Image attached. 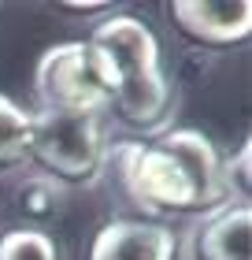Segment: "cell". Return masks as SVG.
Listing matches in <instances>:
<instances>
[{"label": "cell", "instance_id": "obj_1", "mask_svg": "<svg viewBox=\"0 0 252 260\" xmlns=\"http://www.w3.org/2000/svg\"><path fill=\"white\" fill-rule=\"evenodd\" d=\"M119 186L152 223L163 216H208L226 205L223 160L200 130H163L145 141L107 145Z\"/></svg>", "mask_w": 252, "mask_h": 260}, {"label": "cell", "instance_id": "obj_2", "mask_svg": "<svg viewBox=\"0 0 252 260\" xmlns=\"http://www.w3.org/2000/svg\"><path fill=\"white\" fill-rule=\"evenodd\" d=\"M93 45H100L115 71L112 108L126 126L141 134H156L171 115V82L160 63V41L137 15H112L93 30Z\"/></svg>", "mask_w": 252, "mask_h": 260}, {"label": "cell", "instance_id": "obj_3", "mask_svg": "<svg viewBox=\"0 0 252 260\" xmlns=\"http://www.w3.org/2000/svg\"><path fill=\"white\" fill-rule=\"evenodd\" d=\"M33 93L41 112L59 115H100L112 108L115 97V71L93 41H63L52 45L38 60Z\"/></svg>", "mask_w": 252, "mask_h": 260}, {"label": "cell", "instance_id": "obj_4", "mask_svg": "<svg viewBox=\"0 0 252 260\" xmlns=\"http://www.w3.org/2000/svg\"><path fill=\"white\" fill-rule=\"evenodd\" d=\"M26 156L49 175V182L89 186L107 164V134L100 115L33 112Z\"/></svg>", "mask_w": 252, "mask_h": 260}, {"label": "cell", "instance_id": "obj_5", "mask_svg": "<svg viewBox=\"0 0 252 260\" xmlns=\"http://www.w3.org/2000/svg\"><path fill=\"white\" fill-rule=\"evenodd\" d=\"M174 26L193 38L197 45L226 49L241 45L252 34V4L248 0H174L171 4Z\"/></svg>", "mask_w": 252, "mask_h": 260}, {"label": "cell", "instance_id": "obj_6", "mask_svg": "<svg viewBox=\"0 0 252 260\" xmlns=\"http://www.w3.org/2000/svg\"><path fill=\"white\" fill-rule=\"evenodd\" d=\"M178 242L167 223L152 219H115L97 231L89 260H174Z\"/></svg>", "mask_w": 252, "mask_h": 260}, {"label": "cell", "instance_id": "obj_7", "mask_svg": "<svg viewBox=\"0 0 252 260\" xmlns=\"http://www.w3.org/2000/svg\"><path fill=\"white\" fill-rule=\"evenodd\" d=\"M252 208L248 201H226L208 212L193 234V260H248L252 249Z\"/></svg>", "mask_w": 252, "mask_h": 260}, {"label": "cell", "instance_id": "obj_8", "mask_svg": "<svg viewBox=\"0 0 252 260\" xmlns=\"http://www.w3.org/2000/svg\"><path fill=\"white\" fill-rule=\"evenodd\" d=\"M30 123H33V112L15 104L8 93H0V168H11L26 156Z\"/></svg>", "mask_w": 252, "mask_h": 260}, {"label": "cell", "instance_id": "obj_9", "mask_svg": "<svg viewBox=\"0 0 252 260\" xmlns=\"http://www.w3.org/2000/svg\"><path fill=\"white\" fill-rule=\"evenodd\" d=\"M0 260H59V249L38 227H11L0 234Z\"/></svg>", "mask_w": 252, "mask_h": 260}, {"label": "cell", "instance_id": "obj_10", "mask_svg": "<svg viewBox=\"0 0 252 260\" xmlns=\"http://www.w3.org/2000/svg\"><path fill=\"white\" fill-rule=\"evenodd\" d=\"M248 175H252V141L245 138L241 149H237V160L223 164V186H226V193H237L241 201H248V186H252Z\"/></svg>", "mask_w": 252, "mask_h": 260}, {"label": "cell", "instance_id": "obj_11", "mask_svg": "<svg viewBox=\"0 0 252 260\" xmlns=\"http://www.w3.org/2000/svg\"><path fill=\"white\" fill-rule=\"evenodd\" d=\"M63 8H75V11H100V8H107V4H97V0H70V4H63Z\"/></svg>", "mask_w": 252, "mask_h": 260}]
</instances>
